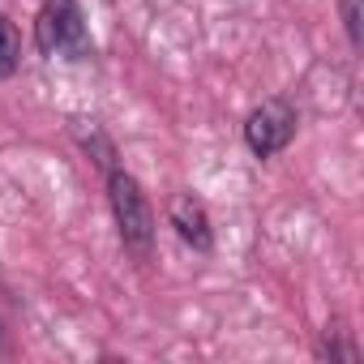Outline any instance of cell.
Here are the masks:
<instances>
[{"mask_svg":"<svg viewBox=\"0 0 364 364\" xmlns=\"http://www.w3.org/2000/svg\"><path fill=\"white\" fill-rule=\"evenodd\" d=\"M107 202H112V215H116L120 245H124L137 262H146V257L154 253V210H150L141 185H137L129 171L112 167V171H107Z\"/></svg>","mask_w":364,"mask_h":364,"instance_id":"cell-1","label":"cell"},{"mask_svg":"<svg viewBox=\"0 0 364 364\" xmlns=\"http://www.w3.org/2000/svg\"><path fill=\"white\" fill-rule=\"evenodd\" d=\"M35 43L43 56H65V60H86L95 52L77 0H48L35 18Z\"/></svg>","mask_w":364,"mask_h":364,"instance_id":"cell-2","label":"cell"},{"mask_svg":"<svg viewBox=\"0 0 364 364\" xmlns=\"http://www.w3.org/2000/svg\"><path fill=\"white\" fill-rule=\"evenodd\" d=\"M291 137H296V107L287 99H266L245 120V141L257 159H274L279 150L291 146Z\"/></svg>","mask_w":364,"mask_h":364,"instance_id":"cell-3","label":"cell"},{"mask_svg":"<svg viewBox=\"0 0 364 364\" xmlns=\"http://www.w3.org/2000/svg\"><path fill=\"white\" fill-rule=\"evenodd\" d=\"M171 228H176L180 240H185L189 249H198V253H210V249H215L210 215H206V206H202L193 193H180V198L171 202Z\"/></svg>","mask_w":364,"mask_h":364,"instance_id":"cell-4","label":"cell"},{"mask_svg":"<svg viewBox=\"0 0 364 364\" xmlns=\"http://www.w3.org/2000/svg\"><path fill=\"white\" fill-rule=\"evenodd\" d=\"M73 137L82 141V150H86L103 171H112V167H116V150H112V141L103 137V129H99L95 120H73Z\"/></svg>","mask_w":364,"mask_h":364,"instance_id":"cell-5","label":"cell"},{"mask_svg":"<svg viewBox=\"0 0 364 364\" xmlns=\"http://www.w3.org/2000/svg\"><path fill=\"white\" fill-rule=\"evenodd\" d=\"M22 65V39L14 31V22L0 14V77H14Z\"/></svg>","mask_w":364,"mask_h":364,"instance_id":"cell-6","label":"cell"},{"mask_svg":"<svg viewBox=\"0 0 364 364\" xmlns=\"http://www.w3.org/2000/svg\"><path fill=\"white\" fill-rule=\"evenodd\" d=\"M317 360H338V364H355L360 360V347L355 343H347L338 330H326L321 334V343H317Z\"/></svg>","mask_w":364,"mask_h":364,"instance_id":"cell-7","label":"cell"},{"mask_svg":"<svg viewBox=\"0 0 364 364\" xmlns=\"http://www.w3.org/2000/svg\"><path fill=\"white\" fill-rule=\"evenodd\" d=\"M338 9H343V31H347V43L360 48V0H338Z\"/></svg>","mask_w":364,"mask_h":364,"instance_id":"cell-8","label":"cell"},{"mask_svg":"<svg viewBox=\"0 0 364 364\" xmlns=\"http://www.w3.org/2000/svg\"><path fill=\"white\" fill-rule=\"evenodd\" d=\"M0 338H5V330H0Z\"/></svg>","mask_w":364,"mask_h":364,"instance_id":"cell-9","label":"cell"}]
</instances>
